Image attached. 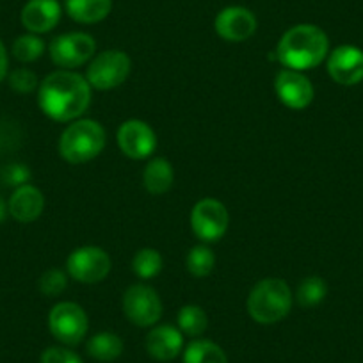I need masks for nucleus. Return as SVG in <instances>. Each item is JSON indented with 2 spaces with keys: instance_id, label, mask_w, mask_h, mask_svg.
<instances>
[{
  "instance_id": "1",
  "label": "nucleus",
  "mask_w": 363,
  "mask_h": 363,
  "mask_svg": "<svg viewBox=\"0 0 363 363\" xmlns=\"http://www.w3.org/2000/svg\"><path fill=\"white\" fill-rule=\"evenodd\" d=\"M91 89L86 77L72 69H57L43 79L38 91L41 111L54 121L68 123L82 116L91 104Z\"/></svg>"
},
{
  "instance_id": "2",
  "label": "nucleus",
  "mask_w": 363,
  "mask_h": 363,
  "mask_svg": "<svg viewBox=\"0 0 363 363\" xmlns=\"http://www.w3.org/2000/svg\"><path fill=\"white\" fill-rule=\"evenodd\" d=\"M328 52L330 40L326 33L312 23H301L281 36L274 55L285 68L305 72L319 66L328 57Z\"/></svg>"
},
{
  "instance_id": "3",
  "label": "nucleus",
  "mask_w": 363,
  "mask_h": 363,
  "mask_svg": "<svg viewBox=\"0 0 363 363\" xmlns=\"http://www.w3.org/2000/svg\"><path fill=\"white\" fill-rule=\"evenodd\" d=\"M294 294L285 280L264 278L247 296V313L258 324H277L291 313Z\"/></svg>"
},
{
  "instance_id": "4",
  "label": "nucleus",
  "mask_w": 363,
  "mask_h": 363,
  "mask_svg": "<svg viewBox=\"0 0 363 363\" xmlns=\"http://www.w3.org/2000/svg\"><path fill=\"white\" fill-rule=\"evenodd\" d=\"M107 134L95 120H75L59 138V153L69 164H84L104 152Z\"/></svg>"
},
{
  "instance_id": "5",
  "label": "nucleus",
  "mask_w": 363,
  "mask_h": 363,
  "mask_svg": "<svg viewBox=\"0 0 363 363\" xmlns=\"http://www.w3.org/2000/svg\"><path fill=\"white\" fill-rule=\"evenodd\" d=\"M132 61L125 52L106 50L95 55L86 72V80L93 89L107 91L121 86L128 79Z\"/></svg>"
},
{
  "instance_id": "6",
  "label": "nucleus",
  "mask_w": 363,
  "mask_h": 363,
  "mask_svg": "<svg viewBox=\"0 0 363 363\" xmlns=\"http://www.w3.org/2000/svg\"><path fill=\"white\" fill-rule=\"evenodd\" d=\"M89 328L86 312L72 301L57 303L48 313V330L62 345H79Z\"/></svg>"
},
{
  "instance_id": "7",
  "label": "nucleus",
  "mask_w": 363,
  "mask_h": 363,
  "mask_svg": "<svg viewBox=\"0 0 363 363\" xmlns=\"http://www.w3.org/2000/svg\"><path fill=\"white\" fill-rule=\"evenodd\" d=\"M96 41L87 33H66L54 38L48 45V54L55 66L73 69L95 57Z\"/></svg>"
},
{
  "instance_id": "8",
  "label": "nucleus",
  "mask_w": 363,
  "mask_h": 363,
  "mask_svg": "<svg viewBox=\"0 0 363 363\" xmlns=\"http://www.w3.org/2000/svg\"><path fill=\"white\" fill-rule=\"evenodd\" d=\"M111 257L96 246H82L72 251L66 260V271L69 277L80 284H99L106 280L111 272Z\"/></svg>"
},
{
  "instance_id": "9",
  "label": "nucleus",
  "mask_w": 363,
  "mask_h": 363,
  "mask_svg": "<svg viewBox=\"0 0 363 363\" xmlns=\"http://www.w3.org/2000/svg\"><path fill=\"white\" fill-rule=\"evenodd\" d=\"M123 313L134 326L150 328L162 317V301L153 287L135 284L125 291Z\"/></svg>"
},
{
  "instance_id": "10",
  "label": "nucleus",
  "mask_w": 363,
  "mask_h": 363,
  "mask_svg": "<svg viewBox=\"0 0 363 363\" xmlns=\"http://www.w3.org/2000/svg\"><path fill=\"white\" fill-rule=\"evenodd\" d=\"M230 216L225 205L214 198H203L191 212V228L203 242H218L228 230Z\"/></svg>"
},
{
  "instance_id": "11",
  "label": "nucleus",
  "mask_w": 363,
  "mask_h": 363,
  "mask_svg": "<svg viewBox=\"0 0 363 363\" xmlns=\"http://www.w3.org/2000/svg\"><path fill=\"white\" fill-rule=\"evenodd\" d=\"M118 146L127 157L134 160L146 159L157 148V135L146 121L128 120L118 128Z\"/></svg>"
},
{
  "instance_id": "12",
  "label": "nucleus",
  "mask_w": 363,
  "mask_h": 363,
  "mask_svg": "<svg viewBox=\"0 0 363 363\" xmlns=\"http://www.w3.org/2000/svg\"><path fill=\"white\" fill-rule=\"evenodd\" d=\"M274 91H277L280 102L294 111L306 109L313 100L312 82L301 72L291 68H285L277 73Z\"/></svg>"
},
{
  "instance_id": "13",
  "label": "nucleus",
  "mask_w": 363,
  "mask_h": 363,
  "mask_svg": "<svg viewBox=\"0 0 363 363\" xmlns=\"http://www.w3.org/2000/svg\"><path fill=\"white\" fill-rule=\"evenodd\" d=\"M216 33L230 43H242L257 30V16L242 6H228L216 16Z\"/></svg>"
},
{
  "instance_id": "14",
  "label": "nucleus",
  "mask_w": 363,
  "mask_h": 363,
  "mask_svg": "<svg viewBox=\"0 0 363 363\" xmlns=\"http://www.w3.org/2000/svg\"><path fill=\"white\" fill-rule=\"evenodd\" d=\"M328 73L340 86H356L363 80V50L342 45L328 54Z\"/></svg>"
},
{
  "instance_id": "15",
  "label": "nucleus",
  "mask_w": 363,
  "mask_h": 363,
  "mask_svg": "<svg viewBox=\"0 0 363 363\" xmlns=\"http://www.w3.org/2000/svg\"><path fill=\"white\" fill-rule=\"evenodd\" d=\"M62 9L57 0H29L22 9V26L33 34L50 33L57 27Z\"/></svg>"
},
{
  "instance_id": "16",
  "label": "nucleus",
  "mask_w": 363,
  "mask_h": 363,
  "mask_svg": "<svg viewBox=\"0 0 363 363\" xmlns=\"http://www.w3.org/2000/svg\"><path fill=\"white\" fill-rule=\"evenodd\" d=\"M184 349V337L178 328L171 324L153 326L146 337V351L157 362H171L178 358Z\"/></svg>"
},
{
  "instance_id": "17",
  "label": "nucleus",
  "mask_w": 363,
  "mask_h": 363,
  "mask_svg": "<svg viewBox=\"0 0 363 363\" xmlns=\"http://www.w3.org/2000/svg\"><path fill=\"white\" fill-rule=\"evenodd\" d=\"M9 214L18 223H33L43 214L45 198L38 187L26 184L22 187H16L8 201Z\"/></svg>"
},
{
  "instance_id": "18",
  "label": "nucleus",
  "mask_w": 363,
  "mask_h": 363,
  "mask_svg": "<svg viewBox=\"0 0 363 363\" xmlns=\"http://www.w3.org/2000/svg\"><path fill=\"white\" fill-rule=\"evenodd\" d=\"M66 13L77 23L91 26L106 20L113 11V0H65Z\"/></svg>"
},
{
  "instance_id": "19",
  "label": "nucleus",
  "mask_w": 363,
  "mask_h": 363,
  "mask_svg": "<svg viewBox=\"0 0 363 363\" xmlns=\"http://www.w3.org/2000/svg\"><path fill=\"white\" fill-rule=\"evenodd\" d=\"M174 182V171L173 166L167 162L162 157L152 159L145 167L143 173V184H145L146 191L153 196H160V194L167 193L171 189Z\"/></svg>"
},
{
  "instance_id": "20",
  "label": "nucleus",
  "mask_w": 363,
  "mask_h": 363,
  "mask_svg": "<svg viewBox=\"0 0 363 363\" xmlns=\"http://www.w3.org/2000/svg\"><path fill=\"white\" fill-rule=\"evenodd\" d=\"M87 354L99 362H114L123 352V340L113 331H102L96 333L87 340Z\"/></svg>"
},
{
  "instance_id": "21",
  "label": "nucleus",
  "mask_w": 363,
  "mask_h": 363,
  "mask_svg": "<svg viewBox=\"0 0 363 363\" xmlns=\"http://www.w3.org/2000/svg\"><path fill=\"white\" fill-rule=\"evenodd\" d=\"M184 363H228V356L216 342L196 338L184 349Z\"/></svg>"
},
{
  "instance_id": "22",
  "label": "nucleus",
  "mask_w": 363,
  "mask_h": 363,
  "mask_svg": "<svg viewBox=\"0 0 363 363\" xmlns=\"http://www.w3.org/2000/svg\"><path fill=\"white\" fill-rule=\"evenodd\" d=\"M178 330L187 337L198 338L207 331L208 328V317L201 306L196 305H187L180 308L177 315Z\"/></svg>"
},
{
  "instance_id": "23",
  "label": "nucleus",
  "mask_w": 363,
  "mask_h": 363,
  "mask_svg": "<svg viewBox=\"0 0 363 363\" xmlns=\"http://www.w3.org/2000/svg\"><path fill=\"white\" fill-rule=\"evenodd\" d=\"M132 269L143 280H150L155 278L160 271H162V257L153 247H143L134 255L132 260Z\"/></svg>"
},
{
  "instance_id": "24",
  "label": "nucleus",
  "mask_w": 363,
  "mask_h": 363,
  "mask_svg": "<svg viewBox=\"0 0 363 363\" xmlns=\"http://www.w3.org/2000/svg\"><path fill=\"white\" fill-rule=\"evenodd\" d=\"M328 294L326 281L320 277H308L299 284L298 292H296V299L303 308H312L317 306Z\"/></svg>"
},
{
  "instance_id": "25",
  "label": "nucleus",
  "mask_w": 363,
  "mask_h": 363,
  "mask_svg": "<svg viewBox=\"0 0 363 363\" xmlns=\"http://www.w3.org/2000/svg\"><path fill=\"white\" fill-rule=\"evenodd\" d=\"M187 271L196 278H205L208 277L212 271H214V265H216V257H214V251L211 247L203 246H194L191 247L189 255H187Z\"/></svg>"
},
{
  "instance_id": "26",
  "label": "nucleus",
  "mask_w": 363,
  "mask_h": 363,
  "mask_svg": "<svg viewBox=\"0 0 363 363\" xmlns=\"http://www.w3.org/2000/svg\"><path fill=\"white\" fill-rule=\"evenodd\" d=\"M11 50L20 62H33L45 54V43L38 34H22L15 40Z\"/></svg>"
},
{
  "instance_id": "27",
  "label": "nucleus",
  "mask_w": 363,
  "mask_h": 363,
  "mask_svg": "<svg viewBox=\"0 0 363 363\" xmlns=\"http://www.w3.org/2000/svg\"><path fill=\"white\" fill-rule=\"evenodd\" d=\"M66 285H68V277L61 269H48L41 274L40 281H38V289L47 298H57L65 292Z\"/></svg>"
},
{
  "instance_id": "28",
  "label": "nucleus",
  "mask_w": 363,
  "mask_h": 363,
  "mask_svg": "<svg viewBox=\"0 0 363 363\" xmlns=\"http://www.w3.org/2000/svg\"><path fill=\"white\" fill-rule=\"evenodd\" d=\"M9 87L20 95H29L40 86V80H38L36 73L29 68H16L13 69L8 75Z\"/></svg>"
},
{
  "instance_id": "29",
  "label": "nucleus",
  "mask_w": 363,
  "mask_h": 363,
  "mask_svg": "<svg viewBox=\"0 0 363 363\" xmlns=\"http://www.w3.org/2000/svg\"><path fill=\"white\" fill-rule=\"evenodd\" d=\"M2 180L6 182V186L11 187H22L29 184L30 180V169L26 164H9L2 169Z\"/></svg>"
},
{
  "instance_id": "30",
  "label": "nucleus",
  "mask_w": 363,
  "mask_h": 363,
  "mask_svg": "<svg viewBox=\"0 0 363 363\" xmlns=\"http://www.w3.org/2000/svg\"><path fill=\"white\" fill-rule=\"evenodd\" d=\"M40 363H82V359H80V356L77 352L69 351L68 347L54 345V347L45 349Z\"/></svg>"
},
{
  "instance_id": "31",
  "label": "nucleus",
  "mask_w": 363,
  "mask_h": 363,
  "mask_svg": "<svg viewBox=\"0 0 363 363\" xmlns=\"http://www.w3.org/2000/svg\"><path fill=\"white\" fill-rule=\"evenodd\" d=\"M9 75V55L4 41L0 40V82H4Z\"/></svg>"
},
{
  "instance_id": "32",
  "label": "nucleus",
  "mask_w": 363,
  "mask_h": 363,
  "mask_svg": "<svg viewBox=\"0 0 363 363\" xmlns=\"http://www.w3.org/2000/svg\"><path fill=\"white\" fill-rule=\"evenodd\" d=\"M9 214V208H8V203H6L4 200H2V198H0V223L4 221L6 219V216Z\"/></svg>"
}]
</instances>
